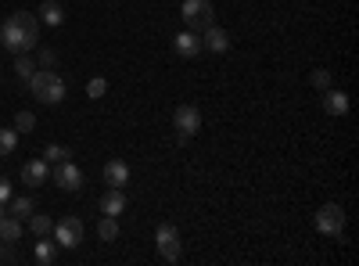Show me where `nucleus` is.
Listing matches in <instances>:
<instances>
[{
	"instance_id": "f257e3e1",
	"label": "nucleus",
	"mask_w": 359,
	"mask_h": 266,
	"mask_svg": "<svg viewBox=\"0 0 359 266\" xmlns=\"http://www.w3.org/2000/svg\"><path fill=\"white\" fill-rule=\"evenodd\" d=\"M40 40V18L33 11H11L8 22L0 25V44L11 54H29Z\"/></svg>"
},
{
	"instance_id": "f03ea898",
	"label": "nucleus",
	"mask_w": 359,
	"mask_h": 266,
	"mask_svg": "<svg viewBox=\"0 0 359 266\" xmlns=\"http://www.w3.org/2000/svg\"><path fill=\"white\" fill-rule=\"evenodd\" d=\"M25 86H29V94H33L40 105H62L65 101V79L57 76L54 69H36Z\"/></svg>"
},
{
	"instance_id": "7ed1b4c3",
	"label": "nucleus",
	"mask_w": 359,
	"mask_h": 266,
	"mask_svg": "<svg viewBox=\"0 0 359 266\" xmlns=\"http://www.w3.org/2000/svg\"><path fill=\"white\" fill-rule=\"evenodd\" d=\"M180 18L194 33H205L208 25H216V8H212V0H184L180 4Z\"/></svg>"
},
{
	"instance_id": "20e7f679",
	"label": "nucleus",
	"mask_w": 359,
	"mask_h": 266,
	"mask_svg": "<svg viewBox=\"0 0 359 266\" xmlns=\"http://www.w3.org/2000/svg\"><path fill=\"white\" fill-rule=\"evenodd\" d=\"M316 230L323 234V238H338L341 241V234H345V209L338 201H323L316 209Z\"/></svg>"
},
{
	"instance_id": "39448f33",
	"label": "nucleus",
	"mask_w": 359,
	"mask_h": 266,
	"mask_svg": "<svg viewBox=\"0 0 359 266\" xmlns=\"http://www.w3.org/2000/svg\"><path fill=\"white\" fill-rule=\"evenodd\" d=\"M50 184H57L62 191H83L86 176H83V169H79L72 159H65V162H57V166L50 169Z\"/></svg>"
},
{
	"instance_id": "423d86ee",
	"label": "nucleus",
	"mask_w": 359,
	"mask_h": 266,
	"mask_svg": "<svg viewBox=\"0 0 359 266\" xmlns=\"http://www.w3.org/2000/svg\"><path fill=\"white\" fill-rule=\"evenodd\" d=\"M155 241H158V255H162L165 262H180V255H184V245H180V230H176L172 223H158Z\"/></svg>"
},
{
	"instance_id": "0eeeda50",
	"label": "nucleus",
	"mask_w": 359,
	"mask_h": 266,
	"mask_svg": "<svg viewBox=\"0 0 359 266\" xmlns=\"http://www.w3.org/2000/svg\"><path fill=\"white\" fill-rule=\"evenodd\" d=\"M54 241H57V248H79V241H83V223H79V216H62L54 223Z\"/></svg>"
},
{
	"instance_id": "6e6552de",
	"label": "nucleus",
	"mask_w": 359,
	"mask_h": 266,
	"mask_svg": "<svg viewBox=\"0 0 359 266\" xmlns=\"http://www.w3.org/2000/svg\"><path fill=\"white\" fill-rule=\"evenodd\" d=\"M172 126H176L180 137H194V133L201 130V112H198L194 105H180V108L172 112Z\"/></svg>"
},
{
	"instance_id": "1a4fd4ad",
	"label": "nucleus",
	"mask_w": 359,
	"mask_h": 266,
	"mask_svg": "<svg viewBox=\"0 0 359 266\" xmlns=\"http://www.w3.org/2000/svg\"><path fill=\"white\" fill-rule=\"evenodd\" d=\"M172 51L180 58H198L205 47H201V33H194V29H184V33L172 36Z\"/></svg>"
},
{
	"instance_id": "9d476101",
	"label": "nucleus",
	"mask_w": 359,
	"mask_h": 266,
	"mask_svg": "<svg viewBox=\"0 0 359 266\" xmlns=\"http://www.w3.org/2000/svg\"><path fill=\"white\" fill-rule=\"evenodd\" d=\"M50 180V166L43 162V159H29L25 166H22V184H29V187H43Z\"/></svg>"
},
{
	"instance_id": "9b49d317",
	"label": "nucleus",
	"mask_w": 359,
	"mask_h": 266,
	"mask_svg": "<svg viewBox=\"0 0 359 266\" xmlns=\"http://www.w3.org/2000/svg\"><path fill=\"white\" fill-rule=\"evenodd\" d=\"M201 47L205 51H212V54H226L230 51V33L219 25H208L205 33H201Z\"/></svg>"
},
{
	"instance_id": "f8f14e48",
	"label": "nucleus",
	"mask_w": 359,
	"mask_h": 266,
	"mask_svg": "<svg viewBox=\"0 0 359 266\" xmlns=\"http://www.w3.org/2000/svg\"><path fill=\"white\" fill-rule=\"evenodd\" d=\"M104 184L108 187H126L130 184V166L123 159H108L104 162Z\"/></svg>"
},
{
	"instance_id": "ddd939ff",
	"label": "nucleus",
	"mask_w": 359,
	"mask_h": 266,
	"mask_svg": "<svg viewBox=\"0 0 359 266\" xmlns=\"http://www.w3.org/2000/svg\"><path fill=\"white\" fill-rule=\"evenodd\" d=\"M101 213H104V216L126 213V191H123V187H108V191L101 194Z\"/></svg>"
},
{
	"instance_id": "4468645a",
	"label": "nucleus",
	"mask_w": 359,
	"mask_h": 266,
	"mask_svg": "<svg viewBox=\"0 0 359 266\" xmlns=\"http://www.w3.org/2000/svg\"><path fill=\"white\" fill-rule=\"evenodd\" d=\"M323 112L327 115H345L348 112V94L345 91H334V86H327V91H323Z\"/></svg>"
},
{
	"instance_id": "2eb2a0df",
	"label": "nucleus",
	"mask_w": 359,
	"mask_h": 266,
	"mask_svg": "<svg viewBox=\"0 0 359 266\" xmlns=\"http://www.w3.org/2000/svg\"><path fill=\"white\" fill-rule=\"evenodd\" d=\"M36 11H40L36 18H40L43 25H50V29L65 22V8H62V4H57V0H43V4H40Z\"/></svg>"
},
{
	"instance_id": "dca6fc26",
	"label": "nucleus",
	"mask_w": 359,
	"mask_h": 266,
	"mask_svg": "<svg viewBox=\"0 0 359 266\" xmlns=\"http://www.w3.org/2000/svg\"><path fill=\"white\" fill-rule=\"evenodd\" d=\"M50 230H54V220L47 213H33V216H29V234H33V238H50Z\"/></svg>"
},
{
	"instance_id": "f3484780",
	"label": "nucleus",
	"mask_w": 359,
	"mask_h": 266,
	"mask_svg": "<svg viewBox=\"0 0 359 266\" xmlns=\"http://www.w3.org/2000/svg\"><path fill=\"white\" fill-rule=\"evenodd\" d=\"M33 259H36L40 266H50V262L57 259V241H50V238H40V241H36V248H33Z\"/></svg>"
},
{
	"instance_id": "a211bd4d",
	"label": "nucleus",
	"mask_w": 359,
	"mask_h": 266,
	"mask_svg": "<svg viewBox=\"0 0 359 266\" xmlns=\"http://www.w3.org/2000/svg\"><path fill=\"white\" fill-rule=\"evenodd\" d=\"M22 238V220L4 213V220H0V241H18Z\"/></svg>"
},
{
	"instance_id": "6ab92c4d",
	"label": "nucleus",
	"mask_w": 359,
	"mask_h": 266,
	"mask_svg": "<svg viewBox=\"0 0 359 266\" xmlns=\"http://www.w3.org/2000/svg\"><path fill=\"white\" fill-rule=\"evenodd\" d=\"M15 147H18V130L15 126H4V130H0V159L15 155Z\"/></svg>"
},
{
	"instance_id": "aec40b11",
	"label": "nucleus",
	"mask_w": 359,
	"mask_h": 266,
	"mask_svg": "<svg viewBox=\"0 0 359 266\" xmlns=\"http://www.w3.org/2000/svg\"><path fill=\"white\" fill-rule=\"evenodd\" d=\"M36 72V58H29V54H15V76L22 83H29V76Z\"/></svg>"
},
{
	"instance_id": "412c9836",
	"label": "nucleus",
	"mask_w": 359,
	"mask_h": 266,
	"mask_svg": "<svg viewBox=\"0 0 359 266\" xmlns=\"http://www.w3.org/2000/svg\"><path fill=\"white\" fill-rule=\"evenodd\" d=\"M69 155H72V152H69L65 144H47V147H43V162H47V166H57V162H65Z\"/></svg>"
},
{
	"instance_id": "4be33fe9",
	"label": "nucleus",
	"mask_w": 359,
	"mask_h": 266,
	"mask_svg": "<svg viewBox=\"0 0 359 266\" xmlns=\"http://www.w3.org/2000/svg\"><path fill=\"white\" fill-rule=\"evenodd\" d=\"M33 209H36V201H33V198H15V194H11V209H8L11 216L25 220V216H33Z\"/></svg>"
},
{
	"instance_id": "5701e85b",
	"label": "nucleus",
	"mask_w": 359,
	"mask_h": 266,
	"mask_svg": "<svg viewBox=\"0 0 359 266\" xmlns=\"http://www.w3.org/2000/svg\"><path fill=\"white\" fill-rule=\"evenodd\" d=\"M97 238L108 241V245L118 238V223H115V216H101V223H97Z\"/></svg>"
},
{
	"instance_id": "b1692460",
	"label": "nucleus",
	"mask_w": 359,
	"mask_h": 266,
	"mask_svg": "<svg viewBox=\"0 0 359 266\" xmlns=\"http://www.w3.org/2000/svg\"><path fill=\"white\" fill-rule=\"evenodd\" d=\"M104 94H108V79H104V76H97V79L86 83V98H90V101H101Z\"/></svg>"
},
{
	"instance_id": "393cba45",
	"label": "nucleus",
	"mask_w": 359,
	"mask_h": 266,
	"mask_svg": "<svg viewBox=\"0 0 359 266\" xmlns=\"http://www.w3.org/2000/svg\"><path fill=\"white\" fill-rule=\"evenodd\" d=\"M309 83L316 86V91L323 94L327 91V86H331L334 83V76H331V69H313V76H309Z\"/></svg>"
},
{
	"instance_id": "a878e982",
	"label": "nucleus",
	"mask_w": 359,
	"mask_h": 266,
	"mask_svg": "<svg viewBox=\"0 0 359 266\" xmlns=\"http://www.w3.org/2000/svg\"><path fill=\"white\" fill-rule=\"evenodd\" d=\"M15 130H18V133H33V130H36V115H33V112H18V115H15Z\"/></svg>"
},
{
	"instance_id": "bb28decb",
	"label": "nucleus",
	"mask_w": 359,
	"mask_h": 266,
	"mask_svg": "<svg viewBox=\"0 0 359 266\" xmlns=\"http://www.w3.org/2000/svg\"><path fill=\"white\" fill-rule=\"evenodd\" d=\"M57 65V54L50 51V47H40V54H36V69H54Z\"/></svg>"
},
{
	"instance_id": "cd10ccee",
	"label": "nucleus",
	"mask_w": 359,
	"mask_h": 266,
	"mask_svg": "<svg viewBox=\"0 0 359 266\" xmlns=\"http://www.w3.org/2000/svg\"><path fill=\"white\" fill-rule=\"evenodd\" d=\"M11 180H8V176H0V205H4V201H11Z\"/></svg>"
},
{
	"instance_id": "c85d7f7f",
	"label": "nucleus",
	"mask_w": 359,
	"mask_h": 266,
	"mask_svg": "<svg viewBox=\"0 0 359 266\" xmlns=\"http://www.w3.org/2000/svg\"><path fill=\"white\" fill-rule=\"evenodd\" d=\"M0 220H4V205H0Z\"/></svg>"
}]
</instances>
